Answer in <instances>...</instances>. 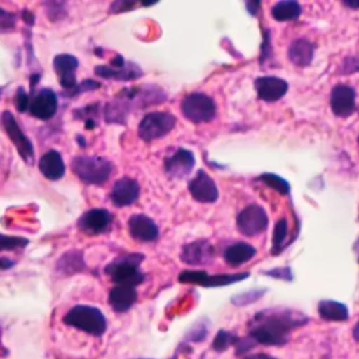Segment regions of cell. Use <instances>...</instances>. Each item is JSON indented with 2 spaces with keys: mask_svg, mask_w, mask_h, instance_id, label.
<instances>
[{
  "mask_svg": "<svg viewBox=\"0 0 359 359\" xmlns=\"http://www.w3.org/2000/svg\"><path fill=\"white\" fill-rule=\"evenodd\" d=\"M112 215L105 209H90L80 216L77 220V227L90 236L101 234L109 230L112 224Z\"/></svg>",
  "mask_w": 359,
  "mask_h": 359,
  "instance_id": "4fadbf2b",
  "label": "cell"
},
{
  "mask_svg": "<svg viewBox=\"0 0 359 359\" xmlns=\"http://www.w3.org/2000/svg\"><path fill=\"white\" fill-rule=\"evenodd\" d=\"M248 276H250L248 272L208 275L205 271H182L178 276V280L181 283H194L205 287H216V286H226L234 282H240Z\"/></svg>",
  "mask_w": 359,
  "mask_h": 359,
  "instance_id": "ba28073f",
  "label": "cell"
},
{
  "mask_svg": "<svg viewBox=\"0 0 359 359\" xmlns=\"http://www.w3.org/2000/svg\"><path fill=\"white\" fill-rule=\"evenodd\" d=\"M72 170L84 184L104 185L112 174V164L100 156H77L72 160Z\"/></svg>",
  "mask_w": 359,
  "mask_h": 359,
  "instance_id": "277c9868",
  "label": "cell"
},
{
  "mask_svg": "<svg viewBox=\"0 0 359 359\" xmlns=\"http://www.w3.org/2000/svg\"><path fill=\"white\" fill-rule=\"evenodd\" d=\"M318 314L325 321H345L349 317V310L341 302L321 300L318 303Z\"/></svg>",
  "mask_w": 359,
  "mask_h": 359,
  "instance_id": "d4e9b609",
  "label": "cell"
},
{
  "mask_svg": "<svg viewBox=\"0 0 359 359\" xmlns=\"http://www.w3.org/2000/svg\"><path fill=\"white\" fill-rule=\"evenodd\" d=\"M22 18H24V21L28 24H32L34 22V15L29 13V11H27V10H24V13H22Z\"/></svg>",
  "mask_w": 359,
  "mask_h": 359,
  "instance_id": "ee69618b",
  "label": "cell"
},
{
  "mask_svg": "<svg viewBox=\"0 0 359 359\" xmlns=\"http://www.w3.org/2000/svg\"><path fill=\"white\" fill-rule=\"evenodd\" d=\"M14 28V14L0 8V32H8Z\"/></svg>",
  "mask_w": 359,
  "mask_h": 359,
  "instance_id": "e575fe53",
  "label": "cell"
},
{
  "mask_svg": "<svg viewBox=\"0 0 359 359\" xmlns=\"http://www.w3.org/2000/svg\"><path fill=\"white\" fill-rule=\"evenodd\" d=\"M313 56H314V45L304 38L294 39L289 45L287 57L297 67L309 66L313 60Z\"/></svg>",
  "mask_w": 359,
  "mask_h": 359,
  "instance_id": "603a6c76",
  "label": "cell"
},
{
  "mask_svg": "<svg viewBox=\"0 0 359 359\" xmlns=\"http://www.w3.org/2000/svg\"><path fill=\"white\" fill-rule=\"evenodd\" d=\"M177 123V118L168 111H156L143 116L139 122L137 133L144 142H151L164 137Z\"/></svg>",
  "mask_w": 359,
  "mask_h": 359,
  "instance_id": "8992f818",
  "label": "cell"
},
{
  "mask_svg": "<svg viewBox=\"0 0 359 359\" xmlns=\"http://www.w3.org/2000/svg\"><path fill=\"white\" fill-rule=\"evenodd\" d=\"M264 273L269 275V276H273L276 279H283V280H292L293 279L292 271L287 266L286 268H275L272 271H265Z\"/></svg>",
  "mask_w": 359,
  "mask_h": 359,
  "instance_id": "f35d334b",
  "label": "cell"
},
{
  "mask_svg": "<svg viewBox=\"0 0 359 359\" xmlns=\"http://www.w3.org/2000/svg\"><path fill=\"white\" fill-rule=\"evenodd\" d=\"M63 323L95 337H100L107 331V318L102 311L87 304H77L72 307L65 314Z\"/></svg>",
  "mask_w": 359,
  "mask_h": 359,
  "instance_id": "3957f363",
  "label": "cell"
},
{
  "mask_svg": "<svg viewBox=\"0 0 359 359\" xmlns=\"http://www.w3.org/2000/svg\"><path fill=\"white\" fill-rule=\"evenodd\" d=\"M133 7H135V3L118 0V1H114V3H112L111 11H112V13H122V11H128V10L133 8Z\"/></svg>",
  "mask_w": 359,
  "mask_h": 359,
  "instance_id": "ab89813d",
  "label": "cell"
},
{
  "mask_svg": "<svg viewBox=\"0 0 359 359\" xmlns=\"http://www.w3.org/2000/svg\"><path fill=\"white\" fill-rule=\"evenodd\" d=\"M344 4L351 8H359V1H344Z\"/></svg>",
  "mask_w": 359,
  "mask_h": 359,
  "instance_id": "7dc6e473",
  "label": "cell"
},
{
  "mask_svg": "<svg viewBox=\"0 0 359 359\" xmlns=\"http://www.w3.org/2000/svg\"><path fill=\"white\" fill-rule=\"evenodd\" d=\"M238 341V337L226 331V330H220L215 339H213V344H212V348L216 351V352H223L226 351L229 346L231 345H236V342Z\"/></svg>",
  "mask_w": 359,
  "mask_h": 359,
  "instance_id": "f546056e",
  "label": "cell"
},
{
  "mask_svg": "<svg viewBox=\"0 0 359 359\" xmlns=\"http://www.w3.org/2000/svg\"><path fill=\"white\" fill-rule=\"evenodd\" d=\"M264 293H265V289L250 290V292H245V293H241V294L234 296V297L231 299V302H233V304H237V306L251 304V303H254L255 300H258Z\"/></svg>",
  "mask_w": 359,
  "mask_h": 359,
  "instance_id": "4dcf8cb0",
  "label": "cell"
},
{
  "mask_svg": "<svg viewBox=\"0 0 359 359\" xmlns=\"http://www.w3.org/2000/svg\"><path fill=\"white\" fill-rule=\"evenodd\" d=\"M14 265L13 261H10L8 258H0V269H8Z\"/></svg>",
  "mask_w": 359,
  "mask_h": 359,
  "instance_id": "b9f144b4",
  "label": "cell"
},
{
  "mask_svg": "<svg viewBox=\"0 0 359 359\" xmlns=\"http://www.w3.org/2000/svg\"><path fill=\"white\" fill-rule=\"evenodd\" d=\"M128 229H129L130 237L136 241L149 243L158 238V227L156 222L142 213H137L129 217Z\"/></svg>",
  "mask_w": 359,
  "mask_h": 359,
  "instance_id": "ffe728a7",
  "label": "cell"
},
{
  "mask_svg": "<svg viewBox=\"0 0 359 359\" xmlns=\"http://www.w3.org/2000/svg\"><path fill=\"white\" fill-rule=\"evenodd\" d=\"M57 111V97L52 88H41L31 100L28 112L41 119L48 121L55 116Z\"/></svg>",
  "mask_w": 359,
  "mask_h": 359,
  "instance_id": "e0dca14e",
  "label": "cell"
},
{
  "mask_svg": "<svg viewBox=\"0 0 359 359\" xmlns=\"http://www.w3.org/2000/svg\"><path fill=\"white\" fill-rule=\"evenodd\" d=\"M255 345H257V342L248 335V337H244V338H238V341L236 342L234 346H236L237 355H241V353H245L250 349H252Z\"/></svg>",
  "mask_w": 359,
  "mask_h": 359,
  "instance_id": "d590c367",
  "label": "cell"
},
{
  "mask_svg": "<svg viewBox=\"0 0 359 359\" xmlns=\"http://www.w3.org/2000/svg\"><path fill=\"white\" fill-rule=\"evenodd\" d=\"M100 83L95 81V80H91V79H86L81 84H77V87L69 94V95H76V94H80L83 91H93V90H97L100 88Z\"/></svg>",
  "mask_w": 359,
  "mask_h": 359,
  "instance_id": "8d00e7d4",
  "label": "cell"
},
{
  "mask_svg": "<svg viewBox=\"0 0 359 359\" xmlns=\"http://www.w3.org/2000/svg\"><path fill=\"white\" fill-rule=\"evenodd\" d=\"M245 6H247V8L250 10V13H251L252 15H255V14H257V8L259 7V3H257V1H255V3H251V1H248Z\"/></svg>",
  "mask_w": 359,
  "mask_h": 359,
  "instance_id": "7bdbcfd3",
  "label": "cell"
},
{
  "mask_svg": "<svg viewBox=\"0 0 359 359\" xmlns=\"http://www.w3.org/2000/svg\"><path fill=\"white\" fill-rule=\"evenodd\" d=\"M300 14H302V6L297 1H292V0L278 1L271 8V15L279 22L294 21L299 18Z\"/></svg>",
  "mask_w": 359,
  "mask_h": 359,
  "instance_id": "484cf974",
  "label": "cell"
},
{
  "mask_svg": "<svg viewBox=\"0 0 359 359\" xmlns=\"http://www.w3.org/2000/svg\"><path fill=\"white\" fill-rule=\"evenodd\" d=\"M257 95L265 102H275L280 100L289 88L287 81L276 76H261L254 81Z\"/></svg>",
  "mask_w": 359,
  "mask_h": 359,
  "instance_id": "2e32d148",
  "label": "cell"
},
{
  "mask_svg": "<svg viewBox=\"0 0 359 359\" xmlns=\"http://www.w3.org/2000/svg\"><path fill=\"white\" fill-rule=\"evenodd\" d=\"M195 165L194 153L188 149L178 147L171 156L164 160V171L171 178H184L187 177Z\"/></svg>",
  "mask_w": 359,
  "mask_h": 359,
  "instance_id": "9a60e30c",
  "label": "cell"
},
{
  "mask_svg": "<svg viewBox=\"0 0 359 359\" xmlns=\"http://www.w3.org/2000/svg\"><path fill=\"white\" fill-rule=\"evenodd\" d=\"M244 359H276V358L266 353H255V355H248Z\"/></svg>",
  "mask_w": 359,
  "mask_h": 359,
  "instance_id": "60d3db41",
  "label": "cell"
},
{
  "mask_svg": "<svg viewBox=\"0 0 359 359\" xmlns=\"http://www.w3.org/2000/svg\"><path fill=\"white\" fill-rule=\"evenodd\" d=\"M98 109H100V104H91V105H87L84 108H80V109H76L74 111V116L77 119H83L84 122L86 121H97V115H98Z\"/></svg>",
  "mask_w": 359,
  "mask_h": 359,
  "instance_id": "d6a6232c",
  "label": "cell"
},
{
  "mask_svg": "<svg viewBox=\"0 0 359 359\" xmlns=\"http://www.w3.org/2000/svg\"><path fill=\"white\" fill-rule=\"evenodd\" d=\"M38 168L43 174V177H46L50 181L60 180L66 171L65 161L60 153L56 150H48L45 154H42L38 163Z\"/></svg>",
  "mask_w": 359,
  "mask_h": 359,
  "instance_id": "44dd1931",
  "label": "cell"
},
{
  "mask_svg": "<svg viewBox=\"0 0 359 359\" xmlns=\"http://www.w3.org/2000/svg\"><path fill=\"white\" fill-rule=\"evenodd\" d=\"M56 268L59 272H63V273H76V272H80L84 269V261H83V255L80 251L77 250H72V251H67L65 252L57 264H56Z\"/></svg>",
  "mask_w": 359,
  "mask_h": 359,
  "instance_id": "4316f807",
  "label": "cell"
},
{
  "mask_svg": "<svg viewBox=\"0 0 359 359\" xmlns=\"http://www.w3.org/2000/svg\"><path fill=\"white\" fill-rule=\"evenodd\" d=\"M140 195V185L135 178L130 177H122L118 181H115L109 198L111 202L118 206H129L132 205Z\"/></svg>",
  "mask_w": 359,
  "mask_h": 359,
  "instance_id": "ac0fdd59",
  "label": "cell"
},
{
  "mask_svg": "<svg viewBox=\"0 0 359 359\" xmlns=\"http://www.w3.org/2000/svg\"><path fill=\"white\" fill-rule=\"evenodd\" d=\"M307 323V317L293 309H265L248 323V335L261 345H285L290 332Z\"/></svg>",
  "mask_w": 359,
  "mask_h": 359,
  "instance_id": "6da1fadb",
  "label": "cell"
},
{
  "mask_svg": "<svg viewBox=\"0 0 359 359\" xmlns=\"http://www.w3.org/2000/svg\"><path fill=\"white\" fill-rule=\"evenodd\" d=\"M28 244L27 238L22 237H15V236H4L0 234V251L4 250H15L20 247H24Z\"/></svg>",
  "mask_w": 359,
  "mask_h": 359,
  "instance_id": "1f68e13d",
  "label": "cell"
},
{
  "mask_svg": "<svg viewBox=\"0 0 359 359\" xmlns=\"http://www.w3.org/2000/svg\"><path fill=\"white\" fill-rule=\"evenodd\" d=\"M181 112L188 121L194 123H203L210 122L216 116L217 108L213 98L208 94L191 93L182 98Z\"/></svg>",
  "mask_w": 359,
  "mask_h": 359,
  "instance_id": "5b68a950",
  "label": "cell"
},
{
  "mask_svg": "<svg viewBox=\"0 0 359 359\" xmlns=\"http://www.w3.org/2000/svg\"><path fill=\"white\" fill-rule=\"evenodd\" d=\"M353 251H355V254H356V261L359 262V237L356 238V241H355V244H353Z\"/></svg>",
  "mask_w": 359,
  "mask_h": 359,
  "instance_id": "bcb514c9",
  "label": "cell"
},
{
  "mask_svg": "<svg viewBox=\"0 0 359 359\" xmlns=\"http://www.w3.org/2000/svg\"><path fill=\"white\" fill-rule=\"evenodd\" d=\"M287 230H289V224L287 220L285 217H280L273 229V234H272V252L278 254L280 252V250L285 247V240L287 237Z\"/></svg>",
  "mask_w": 359,
  "mask_h": 359,
  "instance_id": "83f0119b",
  "label": "cell"
},
{
  "mask_svg": "<svg viewBox=\"0 0 359 359\" xmlns=\"http://www.w3.org/2000/svg\"><path fill=\"white\" fill-rule=\"evenodd\" d=\"M259 181L264 182L265 185H268L269 188H272L273 191H276L280 195H287L289 191H290L289 182L285 178H282V177H279L276 174H272V172L261 174L259 175Z\"/></svg>",
  "mask_w": 359,
  "mask_h": 359,
  "instance_id": "f1b7e54d",
  "label": "cell"
},
{
  "mask_svg": "<svg viewBox=\"0 0 359 359\" xmlns=\"http://www.w3.org/2000/svg\"><path fill=\"white\" fill-rule=\"evenodd\" d=\"M358 144H359V136H358Z\"/></svg>",
  "mask_w": 359,
  "mask_h": 359,
  "instance_id": "c3c4849f",
  "label": "cell"
},
{
  "mask_svg": "<svg viewBox=\"0 0 359 359\" xmlns=\"http://www.w3.org/2000/svg\"><path fill=\"white\" fill-rule=\"evenodd\" d=\"M188 191L191 196L201 203H213L219 198V191L215 181L203 170H199L196 175L189 181Z\"/></svg>",
  "mask_w": 359,
  "mask_h": 359,
  "instance_id": "7c38bea8",
  "label": "cell"
},
{
  "mask_svg": "<svg viewBox=\"0 0 359 359\" xmlns=\"http://www.w3.org/2000/svg\"><path fill=\"white\" fill-rule=\"evenodd\" d=\"M143 258L144 255L137 252L116 257L105 266L104 272L111 278L114 283L135 287L144 280V273L139 269Z\"/></svg>",
  "mask_w": 359,
  "mask_h": 359,
  "instance_id": "7a4b0ae2",
  "label": "cell"
},
{
  "mask_svg": "<svg viewBox=\"0 0 359 359\" xmlns=\"http://www.w3.org/2000/svg\"><path fill=\"white\" fill-rule=\"evenodd\" d=\"M29 104H31V100H29V95L25 93V90L22 87H20L15 93V97H14V105L15 108L20 111V112H27L29 109Z\"/></svg>",
  "mask_w": 359,
  "mask_h": 359,
  "instance_id": "836d02e7",
  "label": "cell"
},
{
  "mask_svg": "<svg viewBox=\"0 0 359 359\" xmlns=\"http://www.w3.org/2000/svg\"><path fill=\"white\" fill-rule=\"evenodd\" d=\"M330 105L337 116L346 118L353 114L356 108V93L348 84H337L331 90Z\"/></svg>",
  "mask_w": 359,
  "mask_h": 359,
  "instance_id": "8fae6325",
  "label": "cell"
},
{
  "mask_svg": "<svg viewBox=\"0 0 359 359\" xmlns=\"http://www.w3.org/2000/svg\"><path fill=\"white\" fill-rule=\"evenodd\" d=\"M215 250L208 240H196L185 244L181 251V261L188 265H206L213 261Z\"/></svg>",
  "mask_w": 359,
  "mask_h": 359,
  "instance_id": "d6986e66",
  "label": "cell"
},
{
  "mask_svg": "<svg viewBox=\"0 0 359 359\" xmlns=\"http://www.w3.org/2000/svg\"><path fill=\"white\" fill-rule=\"evenodd\" d=\"M352 334H353V338H355V339L359 342V321L355 324Z\"/></svg>",
  "mask_w": 359,
  "mask_h": 359,
  "instance_id": "f6af8a7d",
  "label": "cell"
},
{
  "mask_svg": "<svg viewBox=\"0 0 359 359\" xmlns=\"http://www.w3.org/2000/svg\"><path fill=\"white\" fill-rule=\"evenodd\" d=\"M1 121H3V126H4L10 140L14 143L20 156L24 158L25 163L32 164L34 163V146H32L31 140L25 136V133L21 130V128L18 126L14 115L10 111H4Z\"/></svg>",
  "mask_w": 359,
  "mask_h": 359,
  "instance_id": "30bf717a",
  "label": "cell"
},
{
  "mask_svg": "<svg viewBox=\"0 0 359 359\" xmlns=\"http://www.w3.org/2000/svg\"><path fill=\"white\" fill-rule=\"evenodd\" d=\"M359 70V57H352V56H348L344 63L341 65V69L339 72L346 74V73H353V72H358Z\"/></svg>",
  "mask_w": 359,
  "mask_h": 359,
  "instance_id": "74e56055",
  "label": "cell"
},
{
  "mask_svg": "<svg viewBox=\"0 0 359 359\" xmlns=\"http://www.w3.org/2000/svg\"><path fill=\"white\" fill-rule=\"evenodd\" d=\"M237 229L241 234L254 237L261 234L268 227V215L265 209L257 203H251L245 206L236 219Z\"/></svg>",
  "mask_w": 359,
  "mask_h": 359,
  "instance_id": "52a82bcc",
  "label": "cell"
},
{
  "mask_svg": "<svg viewBox=\"0 0 359 359\" xmlns=\"http://www.w3.org/2000/svg\"><path fill=\"white\" fill-rule=\"evenodd\" d=\"M136 299H137L136 289L133 286H126V285L114 286L108 297L111 307L118 313L128 311L135 304Z\"/></svg>",
  "mask_w": 359,
  "mask_h": 359,
  "instance_id": "7402d4cb",
  "label": "cell"
},
{
  "mask_svg": "<svg viewBox=\"0 0 359 359\" xmlns=\"http://www.w3.org/2000/svg\"><path fill=\"white\" fill-rule=\"evenodd\" d=\"M79 66V60L76 56L70 53L56 55L53 59L55 72L59 76V83L65 88V94H70L77 87L76 70Z\"/></svg>",
  "mask_w": 359,
  "mask_h": 359,
  "instance_id": "5bb4252c",
  "label": "cell"
},
{
  "mask_svg": "<svg viewBox=\"0 0 359 359\" xmlns=\"http://www.w3.org/2000/svg\"><path fill=\"white\" fill-rule=\"evenodd\" d=\"M94 73L104 79H114V80H135L143 74L142 69L133 62H125L121 55H116L109 65L107 66H95Z\"/></svg>",
  "mask_w": 359,
  "mask_h": 359,
  "instance_id": "9c48e42d",
  "label": "cell"
},
{
  "mask_svg": "<svg viewBox=\"0 0 359 359\" xmlns=\"http://www.w3.org/2000/svg\"><path fill=\"white\" fill-rule=\"evenodd\" d=\"M255 254H257V250L251 244L238 241V243L229 245L224 250L223 258L230 266H238V265L248 262Z\"/></svg>",
  "mask_w": 359,
  "mask_h": 359,
  "instance_id": "cb8c5ba5",
  "label": "cell"
}]
</instances>
